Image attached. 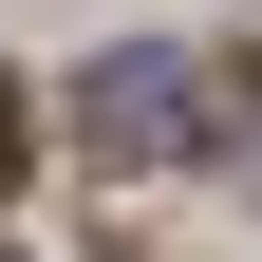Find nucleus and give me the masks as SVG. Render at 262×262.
<instances>
[{
  "instance_id": "obj_1",
  "label": "nucleus",
  "mask_w": 262,
  "mask_h": 262,
  "mask_svg": "<svg viewBox=\"0 0 262 262\" xmlns=\"http://www.w3.org/2000/svg\"><path fill=\"white\" fill-rule=\"evenodd\" d=\"M206 56H169V38H131V56H94L75 75V150L94 169H187V150H206Z\"/></svg>"
},
{
  "instance_id": "obj_2",
  "label": "nucleus",
  "mask_w": 262,
  "mask_h": 262,
  "mask_svg": "<svg viewBox=\"0 0 262 262\" xmlns=\"http://www.w3.org/2000/svg\"><path fill=\"white\" fill-rule=\"evenodd\" d=\"M0 150H19V75H0Z\"/></svg>"
}]
</instances>
